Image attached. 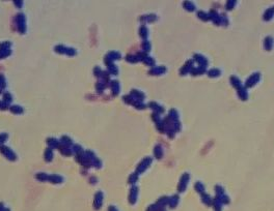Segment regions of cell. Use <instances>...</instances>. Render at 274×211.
Returning a JSON list of instances; mask_svg holds the SVG:
<instances>
[{
    "label": "cell",
    "instance_id": "10",
    "mask_svg": "<svg viewBox=\"0 0 274 211\" xmlns=\"http://www.w3.org/2000/svg\"><path fill=\"white\" fill-rule=\"evenodd\" d=\"M60 143L62 144V145L64 146H68V147H71L73 144V141L71 140L70 137H68V136H62L61 140H60Z\"/></svg>",
    "mask_w": 274,
    "mask_h": 211
},
{
    "label": "cell",
    "instance_id": "28",
    "mask_svg": "<svg viewBox=\"0 0 274 211\" xmlns=\"http://www.w3.org/2000/svg\"><path fill=\"white\" fill-rule=\"evenodd\" d=\"M4 211H9V209L7 208V209H4Z\"/></svg>",
    "mask_w": 274,
    "mask_h": 211
},
{
    "label": "cell",
    "instance_id": "22",
    "mask_svg": "<svg viewBox=\"0 0 274 211\" xmlns=\"http://www.w3.org/2000/svg\"><path fill=\"white\" fill-rule=\"evenodd\" d=\"M9 108V107L7 103H4V101H0V110H7Z\"/></svg>",
    "mask_w": 274,
    "mask_h": 211
},
{
    "label": "cell",
    "instance_id": "1",
    "mask_svg": "<svg viewBox=\"0 0 274 211\" xmlns=\"http://www.w3.org/2000/svg\"><path fill=\"white\" fill-rule=\"evenodd\" d=\"M16 24H17V28L21 34H24L26 32V21H25V16L23 14H18L16 16Z\"/></svg>",
    "mask_w": 274,
    "mask_h": 211
},
{
    "label": "cell",
    "instance_id": "27",
    "mask_svg": "<svg viewBox=\"0 0 274 211\" xmlns=\"http://www.w3.org/2000/svg\"><path fill=\"white\" fill-rule=\"evenodd\" d=\"M0 211H4V208H3V204L0 203Z\"/></svg>",
    "mask_w": 274,
    "mask_h": 211
},
{
    "label": "cell",
    "instance_id": "13",
    "mask_svg": "<svg viewBox=\"0 0 274 211\" xmlns=\"http://www.w3.org/2000/svg\"><path fill=\"white\" fill-rule=\"evenodd\" d=\"M54 51L57 53H59V54H66L67 52V47L62 46V44H57V46L54 48Z\"/></svg>",
    "mask_w": 274,
    "mask_h": 211
},
{
    "label": "cell",
    "instance_id": "21",
    "mask_svg": "<svg viewBox=\"0 0 274 211\" xmlns=\"http://www.w3.org/2000/svg\"><path fill=\"white\" fill-rule=\"evenodd\" d=\"M140 35L142 36V38H147V29L145 27V26H142V27L140 28Z\"/></svg>",
    "mask_w": 274,
    "mask_h": 211
},
{
    "label": "cell",
    "instance_id": "2",
    "mask_svg": "<svg viewBox=\"0 0 274 211\" xmlns=\"http://www.w3.org/2000/svg\"><path fill=\"white\" fill-rule=\"evenodd\" d=\"M0 152L2 153L3 156H5V157H7V159H9V161H15L16 159H17L16 153L9 147H7V146H4V145L0 146Z\"/></svg>",
    "mask_w": 274,
    "mask_h": 211
},
{
    "label": "cell",
    "instance_id": "9",
    "mask_svg": "<svg viewBox=\"0 0 274 211\" xmlns=\"http://www.w3.org/2000/svg\"><path fill=\"white\" fill-rule=\"evenodd\" d=\"M9 110H11L12 113H14V114H22V113L24 112V109L18 105H14V106H12V107H9Z\"/></svg>",
    "mask_w": 274,
    "mask_h": 211
},
{
    "label": "cell",
    "instance_id": "5",
    "mask_svg": "<svg viewBox=\"0 0 274 211\" xmlns=\"http://www.w3.org/2000/svg\"><path fill=\"white\" fill-rule=\"evenodd\" d=\"M47 144L49 146V148H58L60 145V142L58 140H56L55 138H48L47 139Z\"/></svg>",
    "mask_w": 274,
    "mask_h": 211
},
{
    "label": "cell",
    "instance_id": "29",
    "mask_svg": "<svg viewBox=\"0 0 274 211\" xmlns=\"http://www.w3.org/2000/svg\"><path fill=\"white\" fill-rule=\"evenodd\" d=\"M0 93H1V89H0Z\"/></svg>",
    "mask_w": 274,
    "mask_h": 211
},
{
    "label": "cell",
    "instance_id": "6",
    "mask_svg": "<svg viewBox=\"0 0 274 211\" xmlns=\"http://www.w3.org/2000/svg\"><path fill=\"white\" fill-rule=\"evenodd\" d=\"M58 149L60 150V152H61L64 155H67V156H70L71 154L73 153V150L71 149V147H68V146H64L62 145L61 143H60L59 147H58Z\"/></svg>",
    "mask_w": 274,
    "mask_h": 211
},
{
    "label": "cell",
    "instance_id": "25",
    "mask_svg": "<svg viewBox=\"0 0 274 211\" xmlns=\"http://www.w3.org/2000/svg\"><path fill=\"white\" fill-rule=\"evenodd\" d=\"M15 3H18V4H17L18 7H22V4H23V2H22V1H15Z\"/></svg>",
    "mask_w": 274,
    "mask_h": 211
},
{
    "label": "cell",
    "instance_id": "18",
    "mask_svg": "<svg viewBox=\"0 0 274 211\" xmlns=\"http://www.w3.org/2000/svg\"><path fill=\"white\" fill-rule=\"evenodd\" d=\"M11 54H12V51H11V50H3V51H0V59H1V58L7 57V56H9Z\"/></svg>",
    "mask_w": 274,
    "mask_h": 211
},
{
    "label": "cell",
    "instance_id": "24",
    "mask_svg": "<svg viewBox=\"0 0 274 211\" xmlns=\"http://www.w3.org/2000/svg\"><path fill=\"white\" fill-rule=\"evenodd\" d=\"M149 46H150V44H149V42H145V44H143V48H145L147 51V50H150V47H149Z\"/></svg>",
    "mask_w": 274,
    "mask_h": 211
},
{
    "label": "cell",
    "instance_id": "16",
    "mask_svg": "<svg viewBox=\"0 0 274 211\" xmlns=\"http://www.w3.org/2000/svg\"><path fill=\"white\" fill-rule=\"evenodd\" d=\"M93 166H94L96 169H100V168L102 167V163H101V161L99 158H97V156L93 159Z\"/></svg>",
    "mask_w": 274,
    "mask_h": 211
},
{
    "label": "cell",
    "instance_id": "7",
    "mask_svg": "<svg viewBox=\"0 0 274 211\" xmlns=\"http://www.w3.org/2000/svg\"><path fill=\"white\" fill-rule=\"evenodd\" d=\"M150 164H151V158L147 157V158H145V159H143L142 163H141L140 165L138 166V168H137V171H138V172H143L147 167H149Z\"/></svg>",
    "mask_w": 274,
    "mask_h": 211
},
{
    "label": "cell",
    "instance_id": "3",
    "mask_svg": "<svg viewBox=\"0 0 274 211\" xmlns=\"http://www.w3.org/2000/svg\"><path fill=\"white\" fill-rule=\"evenodd\" d=\"M102 202H103V192H98L95 196V201H94V207L95 209H100L102 206Z\"/></svg>",
    "mask_w": 274,
    "mask_h": 211
},
{
    "label": "cell",
    "instance_id": "26",
    "mask_svg": "<svg viewBox=\"0 0 274 211\" xmlns=\"http://www.w3.org/2000/svg\"><path fill=\"white\" fill-rule=\"evenodd\" d=\"M109 211H117V209L115 208V207H113V206H110V207H109Z\"/></svg>",
    "mask_w": 274,
    "mask_h": 211
},
{
    "label": "cell",
    "instance_id": "12",
    "mask_svg": "<svg viewBox=\"0 0 274 211\" xmlns=\"http://www.w3.org/2000/svg\"><path fill=\"white\" fill-rule=\"evenodd\" d=\"M35 177L40 181H48V179H49V175H47L46 173H38Z\"/></svg>",
    "mask_w": 274,
    "mask_h": 211
},
{
    "label": "cell",
    "instance_id": "14",
    "mask_svg": "<svg viewBox=\"0 0 274 211\" xmlns=\"http://www.w3.org/2000/svg\"><path fill=\"white\" fill-rule=\"evenodd\" d=\"M3 101H4V103H7V105H9V103L13 101V96H12L11 93H9V92L3 93Z\"/></svg>",
    "mask_w": 274,
    "mask_h": 211
},
{
    "label": "cell",
    "instance_id": "8",
    "mask_svg": "<svg viewBox=\"0 0 274 211\" xmlns=\"http://www.w3.org/2000/svg\"><path fill=\"white\" fill-rule=\"evenodd\" d=\"M52 159H53V151L51 148H47L45 150V161L47 163H50Z\"/></svg>",
    "mask_w": 274,
    "mask_h": 211
},
{
    "label": "cell",
    "instance_id": "15",
    "mask_svg": "<svg viewBox=\"0 0 274 211\" xmlns=\"http://www.w3.org/2000/svg\"><path fill=\"white\" fill-rule=\"evenodd\" d=\"M12 46V42H1L0 44V51H3V50H9V48H11Z\"/></svg>",
    "mask_w": 274,
    "mask_h": 211
},
{
    "label": "cell",
    "instance_id": "23",
    "mask_svg": "<svg viewBox=\"0 0 274 211\" xmlns=\"http://www.w3.org/2000/svg\"><path fill=\"white\" fill-rule=\"evenodd\" d=\"M102 72H103L101 70V68L99 67V66H98V67H95V76H96V77L100 78L101 75H102Z\"/></svg>",
    "mask_w": 274,
    "mask_h": 211
},
{
    "label": "cell",
    "instance_id": "4",
    "mask_svg": "<svg viewBox=\"0 0 274 211\" xmlns=\"http://www.w3.org/2000/svg\"><path fill=\"white\" fill-rule=\"evenodd\" d=\"M48 181L52 182L54 184H59L61 182H64V177L60 175H57V174H52V175H49Z\"/></svg>",
    "mask_w": 274,
    "mask_h": 211
},
{
    "label": "cell",
    "instance_id": "20",
    "mask_svg": "<svg viewBox=\"0 0 274 211\" xmlns=\"http://www.w3.org/2000/svg\"><path fill=\"white\" fill-rule=\"evenodd\" d=\"M7 85V82H5V79L3 75L0 74V89H3Z\"/></svg>",
    "mask_w": 274,
    "mask_h": 211
},
{
    "label": "cell",
    "instance_id": "11",
    "mask_svg": "<svg viewBox=\"0 0 274 211\" xmlns=\"http://www.w3.org/2000/svg\"><path fill=\"white\" fill-rule=\"evenodd\" d=\"M111 89H112V93L114 95L119 94V83L117 81H112L111 83Z\"/></svg>",
    "mask_w": 274,
    "mask_h": 211
},
{
    "label": "cell",
    "instance_id": "17",
    "mask_svg": "<svg viewBox=\"0 0 274 211\" xmlns=\"http://www.w3.org/2000/svg\"><path fill=\"white\" fill-rule=\"evenodd\" d=\"M108 72H110V74L112 75H117V67L116 65H114V64H110V65H108Z\"/></svg>",
    "mask_w": 274,
    "mask_h": 211
},
{
    "label": "cell",
    "instance_id": "19",
    "mask_svg": "<svg viewBox=\"0 0 274 211\" xmlns=\"http://www.w3.org/2000/svg\"><path fill=\"white\" fill-rule=\"evenodd\" d=\"M76 53H77V51L75 50V49H73V48H67L66 54H67L68 56H75V55H76Z\"/></svg>",
    "mask_w": 274,
    "mask_h": 211
}]
</instances>
